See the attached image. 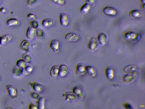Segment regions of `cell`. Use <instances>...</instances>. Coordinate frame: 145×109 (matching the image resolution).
Wrapping results in <instances>:
<instances>
[{
  "mask_svg": "<svg viewBox=\"0 0 145 109\" xmlns=\"http://www.w3.org/2000/svg\"><path fill=\"white\" fill-rule=\"evenodd\" d=\"M138 75V73L137 71L131 72L124 76L123 78V81L126 83H130L135 79Z\"/></svg>",
  "mask_w": 145,
  "mask_h": 109,
  "instance_id": "1",
  "label": "cell"
},
{
  "mask_svg": "<svg viewBox=\"0 0 145 109\" xmlns=\"http://www.w3.org/2000/svg\"><path fill=\"white\" fill-rule=\"evenodd\" d=\"M124 38L125 39L129 40H133L134 41H137L140 37V36L139 34H137L132 32H128L125 33L124 35Z\"/></svg>",
  "mask_w": 145,
  "mask_h": 109,
  "instance_id": "2",
  "label": "cell"
},
{
  "mask_svg": "<svg viewBox=\"0 0 145 109\" xmlns=\"http://www.w3.org/2000/svg\"><path fill=\"white\" fill-rule=\"evenodd\" d=\"M9 94L12 99H14L18 96V92L17 89L14 86L12 85L7 86Z\"/></svg>",
  "mask_w": 145,
  "mask_h": 109,
  "instance_id": "3",
  "label": "cell"
},
{
  "mask_svg": "<svg viewBox=\"0 0 145 109\" xmlns=\"http://www.w3.org/2000/svg\"><path fill=\"white\" fill-rule=\"evenodd\" d=\"M60 22L61 25L63 26H67L69 22V18L67 15L65 13L60 14Z\"/></svg>",
  "mask_w": 145,
  "mask_h": 109,
  "instance_id": "4",
  "label": "cell"
},
{
  "mask_svg": "<svg viewBox=\"0 0 145 109\" xmlns=\"http://www.w3.org/2000/svg\"><path fill=\"white\" fill-rule=\"evenodd\" d=\"M69 68L66 64H63L59 68L58 75L61 77L65 76L68 72Z\"/></svg>",
  "mask_w": 145,
  "mask_h": 109,
  "instance_id": "5",
  "label": "cell"
},
{
  "mask_svg": "<svg viewBox=\"0 0 145 109\" xmlns=\"http://www.w3.org/2000/svg\"><path fill=\"white\" fill-rule=\"evenodd\" d=\"M99 43L98 40L96 38L92 39L89 44V48L90 50L92 51H95L99 46Z\"/></svg>",
  "mask_w": 145,
  "mask_h": 109,
  "instance_id": "6",
  "label": "cell"
},
{
  "mask_svg": "<svg viewBox=\"0 0 145 109\" xmlns=\"http://www.w3.org/2000/svg\"><path fill=\"white\" fill-rule=\"evenodd\" d=\"M108 37L106 34L101 33L99 34L98 38V41L100 45H104L106 43Z\"/></svg>",
  "mask_w": 145,
  "mask_h": 109,
  "instance_id": "7",
  "label": "cell"
},
{
  "mask_svg": "<svg viewBox=\"0 0 145 109\" xmlns=\"http://www.w3.org/2000/svg\"><path fill=\"white\" fill-rule=\"evenodd\" d=\"M103 12L107 15H116L117 11L116 10L112 7H106L103 9Z\"/></svg>",
  "mask_w": 145,
  "mask_h": 109,
  "instance_id": "8",
  "label": "cell"
},
{
  "mask_svg": "<svg viewBox=\"0 0 145 109\" xmlns=\"http://www.w3.org/2000/svg\"><path fill=\"white\" fill-rule=\"evenodd\" d=\"M93 5L89 4L87 3H85L81 8L80 10V13L83 14H86L93 6Z\"/></svg>",
  "mask_w": 145,
  "mask_h": 109,
  "instance_id": "9",
  "label": "cell"
},
{
  "mask_svg": "<svg viewBox=\"0 0 145 109\" xmlns=\"http://www.w3.org/2000/svg\"><path fill=\"white\" fill-rule=\"evenodd\" d=\"M59 43L56 40H53L50 44V47L55 53H57L59 51Z\"/></svg>",
  "mask_w": 145,
  "mask_h": 109,
  "instance_id": "10",
  "label": "cell"
},
{
  "mask_svg": "<svg viewBox=\"0 0 145 109\" xmlns=\"http://www.w3.org/2000/svg\"><path fill=\"white\" fill-rule=\"evenodd\" d=\"M35 31L32 27H28L26 33L27 37L30 40H32L35 35Z\"/></svg>",
  "mask_w": 145,
  "mask_h": 109,
  "instance_id": "11",
  "label": "cell"
},
{
  "mask_svg": "<svg viewBox=\"0 0 145 109\" xmlns=\"http://www.w3.org/2000/svg\"><path fill=\"white\" fill-rule=\"evenodd\" d=\"M11 39V36L9 34H6L0 37V45H2L9 41Z\"/></svg>",
  "mask_w": 145,
  "mask_h": 109,
  "instance_id": "12",
  "label": "cell"
},
{
  "mask_svg": "<svg viewBox=\"0 0 145 109\" xmlns=\"http://www.w3.org/2000/svg\"><path fill=\"white\" fill-rule=\"evenodd\" d=\"M65 37L67 40L75 41L78 40L79 37L75 33H69L67 34Z\"/></svg>",
  "mask_w": 145,
  "mask_h": 109,
  "instance_id": "13",
  "label": "cell"
},
{
  "mask_svg": "<svg viewBox=\"0 0 145 109\" xmlns=\"http://www.w3.org/2000/svg\"><path fill=\"white\" fill-rule=\"evenodd\" d=\"M85 70L89 75L91 77L95 76L96 74V70L92 66H88L85 67Z\"/></svg>",
  "mask_w": 145,
  "mask_h": 109,
  "instance_id": "14",
  "label": "cell"
},
{
  "mask_svg": "<svg viewBox=\"0 0 145 109\" xmlns=\"http://www.w3.org/2000/svg\"><path fill=\"white\" fill-rule=\"evenodd\" d=\"M30 46V43L28 40H25L21 42V48L26 52H29Z\"/></svg>",
  "mask_w": 145,
  "mask_h": 109,
  "instance_id": "15",
  "label": "cell"
},
{
  "mask_svg": "<svg viewBox=\"0 0 145 109\" xmlns=\"http://www.w3.org/2000/svg\"><path fill=\"white\" fill-rule=\"evenodd\" d=\"M73 93L74 94L79 100H82L83 98L84 95L80 89L77 86L74 88L73 90Z\"/></svg>",
  "mask_w": 145,
  "mask_h": 109,
  "instance_id": "16",
  "label": "cell"
},
{
  "mask_svg": "<svg viewBox=\"0 0 145 109\" xmlns=\"http://www.w3.org/2000/svg\"><path fill=\"white\" fill-rule=\"evenodd\" d=\"M59 68L57 66L53 67L50 71V75L52 78H56L58 75Z\"/></svg>",
  "mask_w": 145,
  "mask_h": 109,
  "instance_id": "17",
  "label": "cell"
},
{
  "mask_svg": "<svg viewBox=\"0 0 145 109\" xmlns=\"http://www.w3.org/2000/svg\"><path fill=\"white\" fill-rule=\"evenodd\" d=\"M106 74L107 78L109 79H111L114 77V72L112 67H108L106 70Z\"/></svg>",
  "mask_w": 145,
  "mask_h": 109,
  "instance_id": "18",
  "label": "cell"
},
{
  "mask_svg": "<svg viewBox=\"0 0 145 109\" xmlns=\"http://www.w3.org/2000/svg\"><path fill=\"white\" fill-rule=\"evenodd\" d=\"M66 100L67 101H73L77 99V97L74 93L68 92L66 93Z\"/></svg>",
  "mask_w": 145,
  "mask_h": 109,
  "instance_id": "19",
  "label": "cell"
},
{
  "mask_svg": "<svg viewBox=\"0 0 145 109\" xmlns=\"http://www.w3.org/2000/svg\"><path fill=\"white\" fill-rule=\"evenodd\" d=\"M54 23V22L53 19H47L43 20L42 25L43 26L48 27L52 26Z\"/></svg>",
  "mask_w": 145,
  "mask_h": 109,
  "instance_id": "20",
  "label": "cell"
},
{
  "mask_svg": "<svg viewBox=\"0 0 145 109\" xmlns=\"http://www.w3.org/2000/svg\"><path fill=\"white\" fill-rule=\"evenodd\" d=\"M6 24L9 26H16L19 24V20L16 18H11L7 20Z\"/></svg>",
  "mask_w": 145,
  "mask_h": 109,
  "instance_id": "21",
  "label": "cell"
},
{
  "mask_svg": "<svg viewBox=\"0 0 145 109\" xmlns=\"http://www.w3.org/2000/svg\"><path fill=\"white\" fill-rule=\"evenodd\" d=\"M85 70V67L83 64L79 63L77 65L76 68L77 74L80 75L83 74Z\"/></svg>",
  "mask_w": 145,
  "mask_h": 109,
  "instance_id": "22",
  "label": "cell"
},
{
  "mask_svg": "<svg viewBox=\"0 0 145 109\" xmlns=\"http://www.w3.org/2000/svg\"><path fill=\"white\" fill-rule=\"evenodd\" d=\"M142 14V13L139 10L134 9L131 11L129 15L131 18H137L140 17Z\"/></svg>",
  "mask_w": 145,
  "mask_h": 109,
  "instance_id": "23",
  "label": "cell"
},
{
  "mask_svg": "<svg viewBox=\"0 0 145 109\" xmlns=\"http://www.w3.org/2000/svg\"><path fill=\"white\" fill-rule=\"evenodd\" d=\"M136 66L134 64H130L124 68V70L126 73H129L136 69Z\"/></svg>",
  "mask_w": 145,
  "mask_h": 109,
  "instance_id": "24",
  "label": "cell"
},
{
  "mask_svg": "<svg viewBox=\"0 0 145 109\" xmlns=\"http://www.w3.org/2000/svg\"><path fill=\"white\" fill-rule=\"evenodd\" d=\"M45 97H41L39 98L38 102V107L39 109H42L45 108Z\"/></svg>",
  "mask_w": 145,
  "mask_h": 109,
  "instance_id": "25",
  "label": "cell"
},
{
  "mask_svg": "<svg viewBox=\"0 0 145 109\" xmlns=\"http://www.w3.org/2000/svg\"><path fill=\"white\" fill-rule=\"evenodd\" d=\"M16 65L22 69L27 66V63L24 60H19L17 62Z\"/></svg>",
  "mask_w": 145,
  "mask_h": 109,
  "instance_id": "26",
  "label": "cell"
},
{
  "mask_svg": "<svg viewBox=\"0 0 145 109\" xmlns=\"http://www.w3.org/2000/svg\"><path fill=\"white\" fill-rule=\"evenodd\" d=\"M33 89L35 91L39 92L41 91L42 89V85L39 84L35 83L31 84Z\"/></svg>",
  "mask_w": 145,
  "mask_h": 109,
  "instance_id": "27",
  "label": "cell"
},
{
  "mask_svg": "<svg viewBox=\"0 0 145 109\" xmlns=\"http://www.w3.org/2000/svg\"><path fill=\"white\" fill-rule=\"evenodd\" d=\"M32 69V67L31 66L27 65L22 69V73L24 75L27 74L31 72Z\"/></svg>",
  "mask_w": 145,
  "mask_h": 109,
  "instance_id": "28",
  "label": "cell"
},
{
  "mask_svg": "<svg viewBox=\"0 0 145 109\" xmlns=\"http://www.w3.org/2000/svg\"><path fill=\"white\" fill-rule=\"evenodd\" d=\"M36 33L37 36L40 38H43L45 37V36L44 31L41 29H37L36 31Z\"/></svg>",
  "mask_w": 145,
  "mask_h": 109,
  "instance_id": "29",
  "label": "cell"
},
{
  "mask_svg": "<svg viewBox=\"0 0 145 109\" xmlns=\"http://www.w3.org/2000/svg\"><path fill=\"white\" fill-rule=\"evenodd\" d=\"M22 69L17 66L13 70V73L16 76H19L22 73Z\"/></svg>",
  "mask_w": 145,
  "mask_h": 109,
  "instance_id": "30",
  "label": "cell"
},
{
  "mask_svg": "<svg viewBox=\"0 0 145 109\" xmlns=\"http://www.w3.org/2000/svg\"><path fill=\"white\" fill-rule=\"evenodd\" d=\"M24 59L27 63H30L31 62L32 60V58L29 54H25L23 55Z\"/></svg>",
  "mask_w": 145,
  "mask_h": 109,
  "instance_id": "31",
  "label": "cell"
},
{
  "mask_svg": "<svg viewBox=\"0 0 145 109\" xmlns=\"http://www.w3.org/2000/svg\"><path fill=\"white\" fill-rule=\"evenodd\" d=\"M55 4L60 6H62L65 3L64 0H50Z\"/></svg>",
  "mask_w": 145,
  "mask_h": 109,
  "instance_id": "32",
  "label": "cell"
},
{
  "mask_svg": "<svg viewBox=\"0 0 145 109\" xmlns=\"http://www.w3.org/2000/svg\"><path fill=\"white\" fill-rule=\"evenodd\" d=\"M27 18L29 23H31L32 21L35 20V16L33 14L30 13L28 15Z\"/></svg>",
  "mask_w": 145,
  "mask_h": 109,
  "instance_id": "33",
  "label": "cell"
},
{
  "mask_svg": "<svg viewBox=\"0 0 145 109\" xmlns=\"http://www.w3.org/2000/svg\"><path fill=\"white\" fill-rule=\"evenodd\" d=\"M37 0H28L27 3L30 7H32L36 4Z\"/></svg>",
  "mask_w": 145,
  "mask_h": 109,
  "instance_id": "34",
  "label": "cell"
},
{
  "mask_svg": "<svg viewBox=\"0 0 145 109\" xmlns=\"http://www.w3.org/2000/svg\"><path fill=\"white\" fill-rule=\"evenodd\" d=\"M32 27L34 29H37L39 26L38 22L36 20H34L31 23Z\"/></svg>",
  "mask_w": 145,
  "mask_h": 109,
  "instance_id": "35",
  "label": "cell"
},
{
  "mask_svg": "<svg viewBox=\"0 0 145 109\" xmlns=\"http://www.w3.org/2000/svg\"><path fill=\"white\" fill-rule=\"evenodd\" d=\"M31 96L35 100L38 99V98H40L39 95L36 93H32L31 94Z\"/></svg>",
  "mask_w": 145,
  "mask_h": 109,
  "instance_id": "36",
  "label": "cell"
},
{
  "mask_svg": "<svg viewBox=\"0 0 145 109\" xmlns=\"http://www.w3.org/2000/svg\"><path fill=\"white\" fill-rule=\"evenodd\" d=\"M30 109H36L37 107L33 103L30 104L29 106Z\"/></svg>",
  "mask_w": 145,
  "mask_h": 109,
  "instance_id": "37",
  "label": "cell"
},
{
  "mask_svg": "<svg viewBox=\"0 0 145 109\" xmlns=\"http://www.w3.org/2000/svg\"><path fill=\"white\" fill-rule=\"evenodd\" d=\"M124 106L127 109H133L132 107L131 106L128 104H126L124 105Z\"/></svg>",
  "mask_w": 145,
  "mask_h": 109,
  "instance_id": "38",
  "label": "cell"
},
{
  "mask_svg": "<svg viewBox=\"0 0 145 109\" xmlns=\"http://www.w3.org/2000/svg\"><path fill=\"white\" fill-rule=\"evenodd\" d=\"M95 0H87V3L91 4H94Z\"/></svg>",
  "mask_w": 145,
  "mask_h": 109,
  "instance_id": "39",
  "label": "cell"
},
{
  "mask_svg": "<svg viewBox=\"0 0 145 109\" xmlns=\"http://www.w3.org/2000/svg\"><path fill=\"white\" fill-rule=\"evenodd\" d=\"M5 9L4 8H1L0 9V12H1L3 13L5 12Z\"/></svg>",
  "mask_w": 145,
  "mask_h": 109,
  "instance_id": "40",
  "label": "cell"
},
{
  "mask_svg": "<svg viewBox=\"0 0 145 109\" xmlns=\"http://www.w3.org/2000/svg\"><path fill=\"white\" fill-rule=\"evenodd\" d=\"M141 7H142L143 8L145 9V3L143 4L142 5Z\"/></svg>",
  "mask_w": 145,
  "mask_h": 109,
  "instance_id": "41",
  "label": "cell"
},
{
  "mask_svg": "<svg viewBox=\"0 0 145 109\" xmlns=\"http://www.w3.org/2000/svg\"><path fill=\"white\" fill-rule=\"evenodd\" d=\"M141 1L143 3H144H144H145V0H141Z\"/></svg>",
  "mask_w": 145,
  "mask_h": 109,
  "instance_id": "42",
  "label": "cell"
},
{
  "mask_svg": "<svg viewBox=\"0 0 145 109\" xmlns=\"http://www.w3.org/2000/svg\"><path fill=\"white\" fill-rule=\"evenodd\" d=\"M2 7V3L1 0H0V9Z\"/></svg>",
  "mask_w": 145,
  "mask_h": 109,
  "instance_id": "43",
  "label": "cell"
}]
</instances>
